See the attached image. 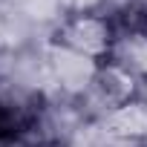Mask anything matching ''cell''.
<instances>
[{
	"label": "cell",
	"mask_w": 147,
	"mask_h": 147,
	"mask_svg": "<svg viewBox=\"0 0 147 147\" xmlns=\"http://www.w3.org/2000/svg\"><path fill=\"white\" fill-rule=\"evenodd\" d=\"M49 43L66 46L78 55H87L98 63H104L115 43V23L110 12L98 15H66L58 26L49 29Z\"/></svg>",
	"instance_id": "obj_1"
},
{
	"label": "cell",
	"mask_w": 147,
	"mask_h": 147,
	"mask_svg": "<svg viewBox=\"0 0 147 147\" xmlns=\"http://www.w3.org/2000/svg\"><path fill=\"white\" fill-rule=\"evenodd\" d=\"M136 98H144V81L136 78L130 69L118 66L115 61H104V63H98V72H95L90 92L78 104H81L87 118L98 121L101 115H107V113H113Z\"/></svg>",
	"instance_id": "obj_2"
},
{
	"label": "cell",
	"mask_w": 147,
	"mask_h": 147,
	"mask_svg": "<svg viewBox=\"0 0 147 147\" xmlns=\"http://www.w3.org/2000/svg\"><path fill=\"white\" fill-rule=\"evenodd\" d=\"M43 66H46V75L55 84V90L61 92V98L66 101H81L92 81H95V72H98V61L78 55L66 46L49 43L43 46Z\"/></svg>",
	"instance_id": "obj_3"
},
{
	"label": "cell",
	"mask_w": 147,
	"mask_h": 147,
	"mask_svg": "<svg viewBox=\"0 0 147 147\" xmlns=\"http://www.w3.org/2000/svg\"><path fill=\"white\" fill-rule=\"evenodd\" d=\"M98 124L113 138H127V141L147 144V98H136V101L101 115Z\"/></svg>",
	"instance_id": "obj_4"
},
{
	"label": "cell",
	"mask_w": 147,
	"mask_h": 147,
	"mask_svg": "<svg viewBox=\"0 0 147 147\" xmlns=\"http://www.w3.org/2000/svg\"><path fill=\"white\" fill-rule=\"evenodd\" d=\"M107 61L130 69L136 78H147V32H115V43Z\"/></svg>",
	"instance_id": "obj_5"
},
{
	"label": "cell",
	"mask_w": 147,
	"mask_h": 147,
	"mask_svg": "<svg viewBox=\"0 0 147 147\" xmlns=\"http://www.w3.org/2000/svg\"><path fill=\"white\" fill-rule=\"evenodd\" d=\"M12 6H15V15L23 18L26 23H46L49 29L66 18L61 0H12Z\"/></svg>",
	"instance_id": "obj_6"
},
{
	"label": "cell",
	"mask_w": 147,
	"mask_h": 147,
	"mask_svg": "<svg viewBox=\"0 0 147 147\" xmlns=\"http://www.w3.org/2000/svg\"><path fill=\"white\" fill-rule=\"evenodd\" d=\"M110 0H61L63 15H98L107 12Z\"/></svg>",
	"instance_id": "obj_7"
},
{
	"label": "cell",
	"mask_w": 147,
	"mask_h": 147,
	"mask_svg": "<svg viewBox=\"0 0 147 147\" xmlns=\"http://www.w3.org/2000/svg\"><path fill=\"white\" fill-rule=\"evenodd\" d=\"M6 147H63V144H26V141H18V144H6Z\"/></svg>",
	"instance_id": "obj_8"
},
{
	"label": "cell",
	"mask_w": 147,
	"mask_h": 147,
	"mask_svg": "<svg viewBox=\"0 0 147 147\" xmlns=\"http://www.w3.org/2000/svg\"><path fill=\"white\" fill-rule=\"evenodd\" d=\"M144 98H147V78H144Z\"/></svg>",
	"instance_id": "obj_9"
},
{
	"label": "cell",
	"mask_w": 147,
	"mask_h": 147,
	"mask_svg": "<svg viewBox=\"0 0 147 147\" xmlns=\"http://www.w3.org/2000/svg\"><path fill=\"white\" fill-rule=\"evenodd\" d=\"M0 3H3V0H0Z\"/></svg>",
	"instance_id": "obj_10"
}]
</instances>
